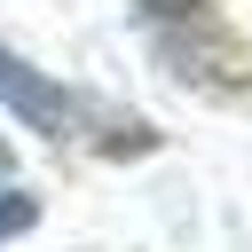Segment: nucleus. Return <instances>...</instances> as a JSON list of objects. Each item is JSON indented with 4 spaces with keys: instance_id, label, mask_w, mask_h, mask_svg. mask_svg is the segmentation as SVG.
<instances>
[{
    "instance_id": "nucleus-1",
    "label": "nucleus",
    "mask_w": 252,
    "mask_h": 252,
    "mask_svg": "<svg viewBox=\"0 0 252 252\" xmlns=\"http://www.w3.org/2000/svg\"><path fill=\"white\" fill-rule=\"evenodd\" d=\"M0 94H8L39 134H55V142H63V134H71V118H79V110H71V94H63L55 79H39V71H32L24 55H8V47H0Z\"/></svg>"
},
{
    "instance_id": "nucleus-2",
    "label": "nucleus",
    "mask_w": 252,
    "mask_h": 252,
    "mask_svg": "<svg viewBox=\"0 0 252 252\" xmlns=\"http://www.w3.org/2000/svg\"><path fill=\"white\" fill-rule=\"evenodd\" d=\"M39 220V197H24V189H0V236H24Z\"/></svg>"
},
{
    "instance_id": "nucleus-3",
    "label": "nucleus",
    "mask_w": 252,
    "mask_h": 252,
    "mask_svg": "<svg viewBox=\"0 0 252 252\" xmlns=\"http://www.w3.org/2000/svg\"><path fill=\"white\" fill-rule=\"evenodd\" d=\"M142 8H158V16H197L205 0H142Z\"/></svg>"
},
{
    "instance_id": "nucleus-4",
    "label": "nucleus",
    "mask_w": 252,
    "mask_h": 252,
    "mask_svg": "<svg viewBox=\"0 0 252 252\" xmlns=\"http://www.w3.org/2000/svg\"><path fill=\"white\" fill-rule=\"evenodd\" d=\"M0 165H8V142H0Z\"/></svg>"
}]
</instances>
